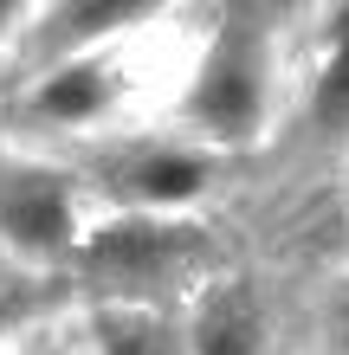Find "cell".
Segmentation results:
<instances>
[{
  "instance_id": "cell-1",
  "label": "cell",
  "mask_w": 349,
  "mask_h": 355,
  "mask_svg": "<svg viewBox=\"0 0 349 355\" xmlns=\"http://www.w3.org/2000/svg\"><path fill=\"white\" fill-rule=\"evenodd\" d=\"M284 103V33L265 7H220L214 26L181 71L169 130L207 142L220 155H246L272 136Z\"/></svg>"
},
{
  "instance_id": "cell-2",
  "label": "cell",
  "mask_w": 349,
  "mask_h": 355,
  "mask_svg": "<svg viewBox=\"0 0 349 355\" xmlns=\"http://www.w3.org/2000/svg\"><path fill=\"white\" fill-rule=\"evenodd\" d=\"M136 46V39H130ZM130 46L78 52L39 65L0 91V136L46 155H85L97 142L136 130V65Z\"/></svg>"
},
{
  "instance_id": "cell-3",
  "label": "cell",
  "mask_w": 349,
  "mask_h": 355,
  "mask_svg": "<svg viewBox=\"0 0 349 355\" xmlns=\"http://www.w3.org/2000/svg\"><path fill=\"white\" fill-rule=\"evenodd\" d=\"M207 226L201 220H142V214H97L65 284L85 304H155L181 310L207 284Z\"/></svg>"
},
{
  "instance_id": "cell-4",
  "label": "cell",
  "mask_w": 349,
  "mask_h": 355,
  "mask_svg": "<svg viewBox=\"0 0 349 355\" xmlns=\"http://www.w3.org/2000/svg\"><path fill=\"white\" fill-rule=\"evenodd\" d=\"M71 162L91 187L97 214H142V220H201V207L233 175V155L181 130H142V123Z\"/></svg>"
},
{
  "instance_id": "cell-5",
  "label": "cell",
  "mask_w": 349,
  "mask_h": 355,
  "mask_svg": "<svg viewBox=\"0 0 349 355\" xmlns=\"http://www.w3.org/2000/svg\"><path fill=\"white\" fill-rule=\"evenodd\" d=\"M91 220L97 200L71 155H46L0 136V271L65 284Z\"/></svg>"
},
{
  "instance_id": "cell-6",
  "label": "cell",
  "mask_w": 349,
  "mask_h": 355,
  "mask_svg": "<svg viewBox=\"0 0 349 355\" xmlns=\"http://www.w3.org/2000/svg\"><path fill=\"white\" fill-rule=\"evenodd\" d=\"M181 349L188 355H272V304L246 271H214L181 304Z\"/></svg>"
},
{
  "instance_id": "cell-7",
  "label": "cell",
  "mask_w": 349,
  "mask_h": 355,
  "mask_svg": "<svg viewBox=\"0 0 349 355\" xmlns=\"http://www.w3.org/2000/svg\"><path fill=\"white\" fill-rule=\"evenodd\" d=\"M298 123H304V142L349 155V7H330L317 26V58L298 97Z\"/></svg>"
},
{
  "instance_id": "cell-8",
  "label": "cell",
  "mask_w": 349,
  "mask_h": 355,
  "mask_svg": "<svg viewBox=\"0 0 349 355\" xmlns=\"http://www.w3.org/2000/svg\"><path fill=\"white\" fill-rule=\"evenodd\" d=\"M78 329H85L91 355H188L181 310H155V304H85Z\"/></svg>"
},
{
  "instance_id": "cell-9",
  "label": "cell",
  "mask_w": 349,
  "mask_h": 355,
  "mask_svg": "<svg viewBox=\"0 0 349 355\" xmlns=\"http://www.w3.org/2000/svg\"><path fill=\"white\" fill-rule=\"evenodd\" d=\"M0 355H91V349H85V329H46V323H26L19 336L0 343Z\"/></svg>"
},
{
  "instance_id": "cell-10",
  "label": "cell",
  "mask_w": 349,
  "mask_h": 355,
  "mask_svg": "<svg viewBox=\"0 0 349 355\" xmlns=\"http://www.w3.org/2000/svg\"><path fill=\"white\" fill-rule=\"evenodd\" d=\"M33 26V0H0V85H7L13 58H19V39Z\"/></svg>"
},
{
  "instance_id": "cell-11",
  "label": "cell",
  "mask_w": 349,
  "mask_h": 355,
  "mask_svg": "<svg viewBox=\"0 0 349 355\" xmlns=\"http://www.w3.org/2000/svg\"><path fill=\"white\" fill-rule=\"evenodd\" d=\"M323 349H330V355H349V278H337L330 304H323Z\"/></svg>"
},
{
  "instance_id": "cell-12",
  "label": "cell",
  "mask_w": 349,
  "mask_h": 355,
  "mask_svg": "<svg viewBox=\"0 0 349 355\" xmlns=\"http://www.w3.org/2000/svg\"><path fill=\"white\" fill-rule=\"evenodd\" d=\"M26 323H39V317H33V310L19 304V297H7V291H0V343H7V336H19Z\"/></svg>"
},
{
  "instance_id": "cell-13",
  "label": "cell",
  "mask_w": 349,
  "mask_h": 355,
  "mask_svg": "<svg viewBox=\"0 0 349 355\" xmlns=\"http://www.w3.org/2000/svg\"><path fill=\"white\" fill-rule=\"evenodd\" d=\"M343 175H349V155H343Z\"/></svg>"
}]
</instances>
